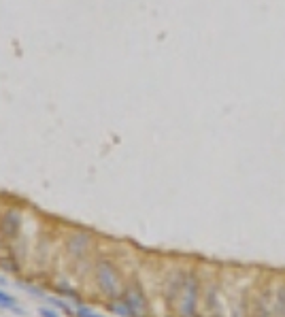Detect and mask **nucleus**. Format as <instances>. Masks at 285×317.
<instances>
[{
	"label": "nucleus",
	"instance_id": "obj_1",
	"mask_svg": "<svg viewBox=\"0 0 285 317\" xmlns=\"http://www.w3.org/2000/svg\"><path fill=\"white\" fill-rule=\"evenodd\" d=\"M94 279H96V288L100 290L102 296H107L109 300H117L124 296V283L122 275L115 268L113 262H109L107 258H100L96 266H94Z\"/></svg>",
	"mask_w": 285,
	"mask_h": 317
},
{
	"label": "nucleus",
	"instance_id": "obj_2",
	"mask_svg": "<svg viewBox=\"0 0 285 317\" xmlns=\"http://www.w3.org/2000/svg\"><path fill=\"white\" fill-rule=\"evenodd\" d=\"M181 317H196V309H198V279L194 275L185 277L183 290H181Z\"/></svg>",
	"mask_w": 285,
	"mask_h": 317
},
{
	"label": "nucleus",
	"instance_id": "obj_3",
	"mask_svg": "<svg viewBox=\"0 0 285 317\" xmlns=\"http://www.w3.org/2000/svg\"><path fill=\"white\" fill-rule=\"evenodd\" d=\"M92 247V236L88 232H75L68 236L66 241V251L70 258L75 260H83L85 256H88V251Z\"/></svg>",
	"mask_w": 285,
	"mask_h": 317
},
{
	"label": "nucleus",
	"instance_id": "obj_4",
	"mask_svg": "<svg viewBox=\"0 0 285 317\" xmlns=\"http://www.w3.org/2000/svg\"><path fill=\"white\" fill-rule=\"evenodd\" d=\"M126 303L132 307V311L137 313V317H145L147 313V300L142 296V290L137 288V285H128V288L124 290V296H122Z\"/></svg>",
	"mask_w": 285,
	"mask_h": 317
},
{
	"label": "nucleus",
	"instance_id": "obj_5",
	"mask_svg": "<svg viewBox=\"0 0 285 317\" xmlns=\"http://www.w3.org/2000/svg\"><path fill=\"white\" fill-rule=\"evenodd\" d=\"M21 226V215L17 211H13L9 209L4 213V217H2V234L4 236H15L17 234V230Z\"/></svg>",
	"mask_w": 285,
	"mask_h": 317
},
{
	"label": "nucleus",
	"instance_id": "obj_6",
	"mask_svg": "<svg viewBox=\"0 0 285 317\" xmlns=\"http://www.w3.org/2000/svg\"><path fill=\"white\" fill-rule=\"evenodd\" d=\"M109 309L113 311L117 317H137V313L132 311V307L126 303L124 298H117V300H111V305H109Z\"/></svg>",
	"mask_w": 285,
	"mask_h": 317
},
{
	"label": "nucleus",
	"instance_id": "obj_7",
	"mask_svg": "<svg viewBox=\"0 0 285 317\" xmlns=\"http://www.w3.org/2000/svg\"><path fill=\"white\" fill-rule=\"evenodd\" d=\"M45 300H47V305L53 307V309H58V311H66L68 315H75L73 309L66 305V300H62V298H58V296H47Z\"/></svg>",
	"mask_w": 285,
	"mask_h": 317
},
{
	"label": "nucleus",
	"instance_id": "obj_8",
	"mask_svg": "<svg viewBox=\"0 0 285 317\" xmlns=\"http://www.w3.org/2000/svg\"><path fill=\"white\" fill-rule=\"evenodd\" d=\"M13 307H17V298L6 294L4 290H0V309H6V311H11Z\"/></svg>",
	"mask_w": 285,
	"mask_h": 317
},
{
	"label": "nucleus",
	"instance_id": "obj_9",
	"mask_svg": "<svg viewBox=\"0 0 285 317\" xmlns=\"http://www.w3.org/2000/svg\"><path fill=\"white\" fill-rule=\"evenodd\" d=\"M75 315H77V317H105V315H100V313H96V311H92L90 307H85V305H81V303H77Z\"/></svg>",
	"mask_w": 285,
	"mask_h": 317
},
{
	"label": "nucleus",
	"instance_id": "obj_10",
	"mask_svg": "<svg viewBox=\"0 0 285 317\" xmlns=\"http://www.w3.org/2000/svg\"><path fill=\"white\" fill-rule=\"evenodd\" d=\"M0 266L4 268L6 273H19V264L13 260V256H6V258H0Z\"/></svg>",
	"mask_w": 285,
	"mask_h": 317
},
{
	"label": "nucleus",
	"instance_id": "obj_11",
	"mask_svg": "<svg viewBox=\"0 0 285 317\" xmlns=\"http://www.w3.org/2000/svg\"><path fill=\"white\" fill-rule=\"evenodd\" d=\"M23 290L28 292L30 296H34V298H47V294L41 290V288H36V285H30V283H23Z\"/></svg>",
	"mask_w": 285,
	"mask_h": 317
},
{
	"label": "nucleus",
	"instance_id": "obj_12",
	"mask_svg": "<svg viewBox=\"0 0 285 317\" xmlns=\"http://www.w3.org/2000/svg\"><path fill=\"white\" fill-rule=\"evenodd\" d=\"M36 313H38V317H60V313L53 307H38Z\"/></svg>",
	"mask_w": 285,
	"mask_h": 317
},
{
	"label": "nucleus",
	"instance_id": "obj_13",
	"mask_svg": "<svg viewBox=\"0 0 285 317\" xmlns=\"http://www.w3.org/2000/svg\"><path fill=\"white\" fill-rule=\"evenodd\" d=\"M277 313L285 315V288L279 290V296H277Z\"/></svg>",
	"mask_w": 285,
	"mask_h": 317
},
{
	"label": "nucleus",
	"instance_id": "obj_14",
	"mask_svg": "<svg viewBox=\"0 0 285 317\" xmlns=\"http://www.w3.org/2000/svg\"><path fill=\"white\" fill-rule=\"evenodd\" d=\"M11 313H15V315H19V317H23V315H26V309H19V307H13V309H11Z\"/></svg>",
	"mask_w": 285,
	"mask_h": 317
},
{
	"label": "nucleus",
	"instance_id": "obj_15",
	"mask_svg": "<svg viewBox=\"0 0 285 317\" xmlns=\"http://www.w3.org/2000/svg\"><path fill=\"white\" fill-rule=\"evenodd\" d=\"M0 285H6V279H4L2 275H0Z\"/></svg>",
	"mask_w": 285,
	"mask_h": 317
},
{
	"label": "nucleus",
	"instance_id": "obj_16",
	"mask_svg": "<svg viewBox=\"0 0 285 317\" xmlns=\"http://www.w3.org/2000/svg\"><path fill=\"white\" fill-rule=\"evenodd\" d=\"M0 245H2V239H0Z\"/></svg>",
	"mask_w": 285,
	"mask_h": 317
}]
</instances>
